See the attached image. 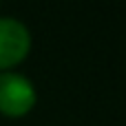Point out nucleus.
Masks as SVG:
<instances>
[{"mask_svg":"<svg viewBox=\"0 0 126 126\" xmlns=\"http://www.w3.org/2000/svg\"><path fill=\"white\" fill-rule=\"evenodd\" d=\"M31 49V33L18 18H0V71L16 66Z\"/></svg>","mask_w":126,"mask_h":126,"instance_id":"obj_2","label":"nucleus"},{"mask_svg":"<svg viewBox=\"0 0 126 126\" xmlns=\"http://www.w3.org/2000/svg\"><path fill=\"white\" fill-rule=\"evenodd\" d=\"M35 89L31 80L16 71L0 73V113L9 117H22L35 106Z\"/></svg>","mask_w":126,"mask_h":126,"instance_id":"obj_1","label":"nucleus"}]
</instances>
